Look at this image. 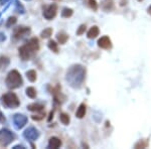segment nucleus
Returning <instances> with one entry per match:
<instances>
[{"instance_id":"obj_5","label":"nucleus","mask_w":151,"mask_h":149,"mask_svg":"<svg viewBox=\"0 0 151 149\" xmlns=\"http://www.w3.org/2000/svg\"><path fill=\"white\" fill-rule=\"evenodd\" d=\"M15 139V135L6 128L0 129V146L1 147H7L11 144Z\"/></svg>"},{"instance_id":"obj_15","label":"nucleus","mask_w":151,"mask_h":149,"mask_svg":"<svg viewBox=\"0 0 151 149\" xmlns=\"http://www.w3.org/2000/svg\"><path fill=\"white\" fill-rule=\"evenodd\" d=\"M99 35V28L97 26H93L91 27L89 31H88V37L89 38H95Z\"/></svg>"},{"instance_id":"obj_8","label":"nucleus","mask_w":151,"mask_h":149,"mask_svg":"<svg viewBox=\"0 0 151 149\" xmlns=\"http://www.w3.org/2000/svg\"><path fill=\"white\" fill-rule=\"evenodd\" d=\"M57 11H58V6L57 4H50V5H47L43 8V17L47 20H52V18L55 17L57 15Z\"/></svg>"},{"instance_id":"obj_19","label":"nucleus","mask_w":151,"mask_h":149,"mask_svg":"<svg viewBox=\"0 0 151 149\" xmlns=\"http://www.w3.org/2000/svg\"><path fill=\"white\" fill-rule=\"evenodd\" d=\"M25 92H26V95H27V97L31 98V99H35V98L36 97V90L33 87L26 88Z\"/></svg>"},{"instance_id":"obj_22","label":"nucleus","mask_w":151,"mask_h":149,"mask_svg":"<svg viewBox=\"0 0 151 149\" xmlns=\"http://www.w3.org/2000/svg\"><path fill=\"white\" fill-rule=\"evenodd\" d=\"M52 29L50 27H48V28H45V30L41 31L40 35L42 38H48L50 35H52Z\"/></svg>"},{"instance_id":"obj_27","label":"nucleus","mask_w":151,"mask_h":149,"mask_svg":"<svg viewBox=\"0 0 151 149\" xmlns=\"http://www.w3.org/2000/svg\"><path fill=\"white\" fill-rule=\"evenodd\" d=\"M85 30H86V25H85V24H82V25L79 27V29H78L77 35H82L83 33L85 32Z\"/></svg>"},{"instance_id":"obj_17","label":"nucleus","mask_w":151,"mask_h":149,"mask_svg":"<svg viewBox=\"0 0 151 149\" xmlns=\"http://www.w3.org/2000/svg\"><path fill=\"white\" fill-rule=\"evenodd\" d=\"M26 77H27L28 81L30 82H35L36 81V72L35 70H29L26 72Z\"/></svg>"},{"instance_id":"obj_32","label":"nucleus","mask_w":151,"mask_h":149,"mask_svg":"<svg viewBox=\"0 0 151 149\" xmlns=\"http://www.w3.org/2000/svg\"><path fill=\"white\" fill-rule=\"evenodd\" d=\"M10 0H0V5H5Z\"/></svg>"},{"instance_id":"obj_29","label":"nucleus","mask_w":151,"mask_h":149,"mask_svg":"<svg viewBox=\"0 0 151 149\" xmlns=\"http://www.w3.org/2000/svg\"><path fill=\"white\" fill-rule=\"evenodd\" d=\"M43 116H45V115H43V114L37 115V116H36V115H33V116L31 117V118H32L33 120H41V119L43 118Z\"/></svg>"},{"instance_id":"obj_24","label":"nucleus","mask_w":151,"mask_h":149,"mask_svg":"<svg viewBox=\"0 0 151 149\" xmlns=\"http://www.w3.org/2000/svg\"><path fill=\"white\" fill-rule=\"evenodd\" d=\"M16 21H17V19H16V17H14V16H10L8 19H7V21H6V23H5V25H6V27H11V26H13L14 24L16 23Z\"/></svg>"},{"instance_id":"obj_6","label":"nucleus","mask_w":151,"mask_h":149,"mask_svg":"<svg viewBox=\"0 0 151 149\" xmlns=\"http://www.w3.org/2000/svg\"><path fill=\"white\" fill-rule=\"evenodd\" d=\"M27 117L25 116V115L23 114H15L13 115V117H12V122H13V126L15 129H17V130H20V129H22L24 126L27 124Z\"/></svg>"},{"instance_id":"obj_20","label":"nucleus","mask_w":151,"mask_h":149,"mask_svg":"<svg viewBox=\"0 0 151 149\" xmlns=\"http://www.w3.org/2000/svg\"><path fill=\"white\" fill-rule=\"evenodd\" d=\"M60 122H62L64 125H69V123H70V116L68 114H65V113H60Z\"/></svg>"},{"instance_id":"obj_33","label":"nucleus","mask_w":151,"mask_h":149,"mask_svg":"<svg viewBox=\"0 0 151 149\" xmlns=\"http://www.w3.org/2000/svg\"><path fill=\"white\" fill-rule=\"evenodd\" d=\"M148 13H149L150 15H151V6L149 7V8H148Z\"/></svg>"},{"instance_id":"obj_3","label":"nucleus","mask_w":151,"mask_h":149,"mask_svg":"<svg viewBox=\"0 0 151 149\" xmlns=\"http://www.w3.org/2000/svg\"><path fill=\"white\" fill-rule=\"evenodd\" d=\"M5 84L6 87L9 90L18 89L23 84L22 77H21V75L16 70H12L7 74V77L5 79Z\"/></svg>"},{"instance_id":"obj_1","label":"nucleus","mask_w":151,"mask_h":149,"mask_svg":"<svg viewBox=\"0 0 151 149\" xmlns=\"http://www.w3.org/2000/svg\"><path fill=\"white\" fill-rule=\"evenodd\" d=\"M86 78V69L81 65H74L68 70L65 81L74 89H80Z\"/></svg>"},{"instance_id":"obj_23","label":"nucleus","mask_w":151,"mask_h":149,"mask_svg":"<svg viewBox=\"0 0 151 149\" xmlns=\"http://www.w3.org/2000/svg\"><path fill=\"white\" fill-rule=\"evenodd\" d=\"M73 15V9L70 8H64L62 11V16L64 18H69Z\"/></svg>"},{"instance_id":"obj_16","label":"nucleus","mask_w":151,"mask_h":149,"mask_svg":"<svg viewBox=\"0 0 151 149\" xmlns=\"http://www.w3.org/2000/svg\"><path fill=\"white\" fill-rule=\"evenodd\" d=\"M14 11L17 12V13H19V14H24V13H25V8H24V6L18 1V0H16V1H15Z\"/></svg>"},{"instance_id":"obj_31","label":"nucleus","mask_w":151,"mask_h":149,"mask_svg":"<svg viewBox=\"0 0 151 149\" xmlns=\"http://www.w3.org/2000/svg\"><path fill=\"white\" fill-rule=\"evenodd\" d=\"M26 147L24 145H22V144H18V145H15L13 147V149H25Z\"/></svg>"},{"instance_id":"obj_9","label":"nucleus","mask_w":151,"mask_h":149,"mask_svg":"<svg viewBox=\"0 0 151 149\" xmlns=\"http://www.w3.org/2000/svg\"><path fill=\"white\" fill-rule=\"evenodd\" d=\"M23 136H24V138L27 139V140L35 141L40 137V132H38V130L36 128L31 126V127H28V128L23 132Z\"/></svg>"},{"instance_id":"obj_25","label":"nucleus","mask_w":151,"mask_h":149,"mask_svg":"<svg viewBox=\"0 0 151 149\" xmlns=\"http://www.w3.org/2000/svg\"><path fill=\"white\" fill-rule=\"evenodd\" d=\"M87 2H88V5L91 7L92 9L96 10V9H97V2H96V0H87Z\"/></svg>"},{"instance_id":"obj_13","label":"nucleus","mask_w":151,"mask_h":149,"mask_svg":"<svg viewBox=\"0 0 151 149\" xmlns=\"http://www.w3.org/2000/svg\"><path fill=\"white\" fill-rule=\"evenodd\" d=\"M45 106L42 104H38V103H33L30 105H27V110L28 111H32V112H40L42 111Z\"/></svg>"},{"instance_id":"obj_18","label":"nucleus","mask_w":151,"mask_h":149,"mask_svg":"<svg viewBox=\"0 0 151 149\" xmlns=\"http://www.w3.org/2000/svg\"><path fill=\"white\" fill-rule=\"evenodd\" d=\"M57 38H58V42H60V45H64V43L67 42V40H69V36L64 32H60L57 35Z\"/></svg>"},{"instance_id":"obj_28","label":"nucleus","mask_w":151,"mask_h":149,"mask_svg":"<svg viewBox=\"0 0 151 149\" xmlns=\"http://www.w3.org/2000/svg\"><path fill=\"white\" fill-rule=\"evenodd\" d=\"M6 122V118H5V116H4V114L2 113L1 111H0V123L1 124H4Z\"/></svg>"},{"instance_id":"obj_34","label":"nucleus","mask_w":151,"mask_h":149,"mask_svg":"<svg viewBox=\"0 0 151 149\" xmlns=\"http://www.w3.org/2000/svg\"><path fill=\"white\" fill-rule=\"evenodd\" d=\"M138 1H142V0H138Z\"/></svg>"},{"instance_id":"obj_26","label":"nucleus","mask_w":151,"mask_h":149,"mask_svg":"<svg viewBox=\"0 0 151 149\" xmlns=\"http://www.w3.org/2000/svg\"><path fill=\"white\" fill-rule=\"evenodd\" d=\"M146 146H147V142H144V141H139L138 143H136L135 144V148H145Z\"/></svg>"},{"instance_id":"obj_4","label":"nucleus","mask_w":151,"mask_h":149,"mask_svg":"<svg viewBox=\"0 0 151 149\" xmlns=\"http://www.w3.org/2000/svg\"><path fill=\"white\" fill-rule=\"evenodd\" d=\"M0 100H1V104L7 109H15L20 105L18 97L13 92H7Z\"/></svg>"},{"instance_id":"obj_35","label":"nucleus","mask_w":151,"mask_h":149,"mask_svg":"<svg viewBox=\"0 0 151 149\" xmlns=\"http://www.w3.org/2000/svg\"><path fill=\"white\" fill-rule=\"evenodd\" d=\"M26 1H29V0H26Z\"/></svg>"},{"instance_id":"obj_12","label":"nucleus","mask_w":151,"mask_h":149,"mask_svg":"<svg viewBox=\"0 0 151 149\" xmlns=\"http://www.w3.org/2000/svg\"><path fill=\"white\" fill-rule=\"evenodd\" d=\"M9 63H10V60L7 57H4V55H1L0 57V71H5L7 68H8Z\"/></svg>"},{"instance_id":"obj_30","label":"nucleus","mask_w":151,"mask_h":149,"mask_svg":"<svg viewBox=\"0 0 151 149\" xmlns=\"http://www.w3.org/2000/svg\"><path fill=\"white\" fill-rule=\"evenodd\" d=\"M6 40V35L4 32H0V42H3Z\"/></svg>"},{"instance_id":"obj_21","label":"nucleus","mask_w":151,"mask_h":149,"mask_svg":"<svg viewBox=\"0 0 151 149\" xmlns=\"http://www.w3.org/2000/svg\"><path fill=\"white\" fill-rule=\"evenodd\" d=\"M48 48H50V50H52L53 53H58V43L55 42V41L53 40H50L48 41Z\"/></svg>"},{"instance_id":"obj_10","label":"nucleus","mask_w":151,"mask_h":149,"mask_svg":"<svg viewBox=\"0 0 151 149\" xmlns=\"http://www.w3.org/2000/svg\"><path fill=\"white\" fill-rule=\"evenodd\" d=\"M98 45L100 48H105V50H108V48H111L112 43H111V40L108 37V36H103L98 40Z\"/></svg>"},{"instance_id":"obj_11","label":"nucleus","mask_w":151,"mask_h":149,"mask_svg":"<svg viewBox=\"0 0 151 149\" xmlns=\"http://www.w3.org/2000/svg\"><path fill=\"white\" fill-rule=\"evenodd\" d=\"M60 146H62V141L58 137H52L50 139V141H48V148L57 149L60 147Z\"/></svg>"},{"instance_id":"obj_2","label":"nucleus","mask_w":151,"mask_h":149,"mask_svg":"<svg viewBox=\"0 0 151 149\" xmlns=\"http://www.w3.org/2000/svg\"><path fill=\"white\" fill-rule=\"evenodd\" d=\"M40 50V42L36 37L30 38L24 45L18 48L19 57L22 60H28L35 55V53Z\"/></svg>"},{"instance_id":"obj_7","label":"nucleus","mask_w":151,"mask_h":149,"mask_svg":"<svg viewBox=\"0 0 151 149\" xmlns=\"http://www.w3.org/2000/svg\"><path fill=\"white\" fill-rule=\"evenodd\" d=\"M29 33H30V28L29 27H26V26H18V27L14 28L12 37L16 40H22V38L26 37Z\"/></svg>"},{"instance_id":"obj_14","label":"nucleus","mask_w":151,"mask_h":149,"mask_svg":"<svg viewBox=\"0 0 151 149\" xmlns=\"http://www.w3.org/2000/svg\"><path fill=\"white\" fill-rule=\"evenodd\" d=\"M86 115V105L85 104H81L78 108L77 112H76V117L79 119H82L85 117Z\"/></svg>"}]
</instances>
